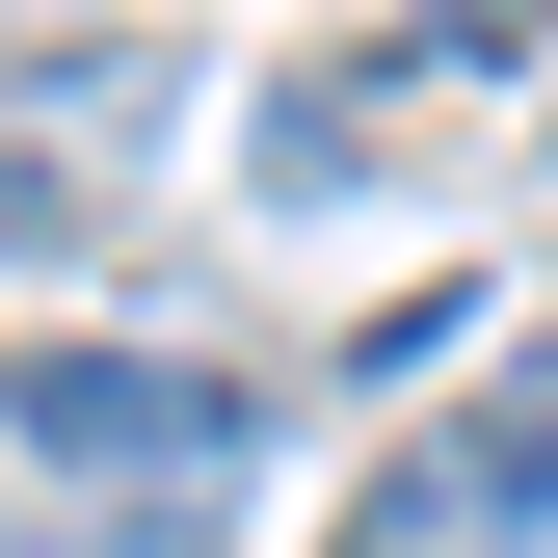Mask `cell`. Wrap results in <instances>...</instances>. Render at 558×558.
Wrapping results in <instances>:
<instances>
[{
	"instance_id": "cell-1",
	"label": "cell",
	"mask_w": 558,
	"mask_h": 558,
	"mask_svg": "<svg viewBox=\"0 0 558 558\" xmlns=\"http://www.w3.org/2000/svg\"><path fill=\"white\" fill-rule=\"evenodd\" d=\"M0 426H27L53 478H107V506H214L240 478V373H186V345H27Z\"/></svg>"
},
{
	"instance_id": "cell-2",
	"label": "cell",
	"mask_w": 558,
	"mask_h": 558,
	"mask_svg": "<svg viewBox=\"0 0 558 558\" xmlns=\"http://www.w3.org/2000/svg\"><path fill=\"white\" fill-rule=\"evenodd\" d=\"M160 133H186V27H53L27 81H0V214H27V240H81Z\"/></svg>"
},
{
	"instance_id": "cell-3",
	"label": "cell",
	"mask_w": 558,
	"mask_h": 558,
	"mask_svg": "<svg viewBox=\"0 0 558 558\" xmlns=\"http://www.w3.org/2000/svg\"><path fill=\"white\" fill-rule=\"evenodd\" d=\"M452 506H478V532H558V319L506 345V399H478V452H452Z\"/></svg>"
},
{
	"instance_id": "cell-4",
	"label": "cell",
	"mask_w": 558,
	"mask_h": 558,
	"mask_svg": "<svg viewBox=\"0 0 558 558\" xmlns=\"http://www.w3.org/2000/svg\"><path fill=\"white\" fill-rule=\"evenodd\" d=\"M345 558H506V532H478V506H452V452H426V478H373V506H345Z\"/></svg>"
},
{
	"instance_id": "cell-5",
	"label": "cell",
	"mask_w": 558,
	"mask_h": 558,
	"mask_svg": "<svg viewBox=\"0 0 558 558\" xmlns=\"http://www.w3.org/2000/svg\"><path fill=\"white\" fill-rule=\"evenodd\" d=\"M532 27H558V0H452L426 53H452V81H532Z\"/></svg>"
}]
</instances>
